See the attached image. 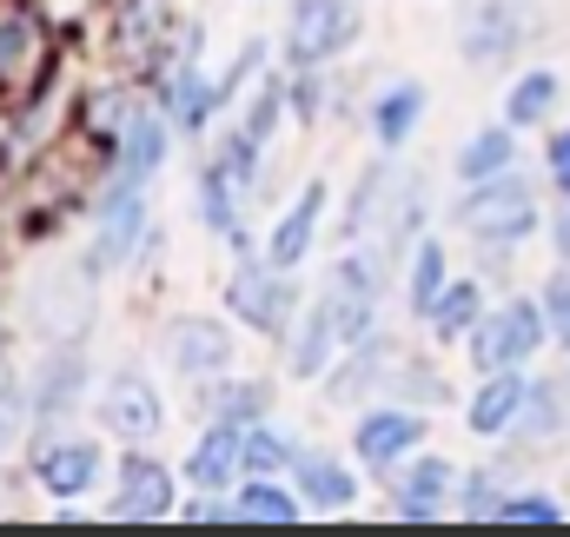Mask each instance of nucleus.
Wrapping results in <instances>:
<instances>
[{
	"mask_svg": "<svg viewBox=\"0 0 570 537\" xmlns=\"http://www.w3.org/2000/svg\"><path fill=\"white\" fill-rule=\"evenodd\" d=\"M464 226L491 246H518L531 226H538V206H531V186L524 179H484L471 199H464Z\"/></svg>",
	"mask_w": 570,
	"mask_h": 537,
	"instance_id": "nucleus-1",
	"label": "nucleus"
},
{
	"mask_svg": "<svg viewBox=\"0 0 570 537\" xmlns=\"http://www.w3.org/2000/svg\"><path fill=\"white\" fill-rule=\"evenodd\" d=\"M352 27H358V13H352L345 0H298V13H292V27H285V53H292L298 67H318V60H332V53L352 40Z\"/></svg>",
	"mask_w": 570,
	"mask_h": 537,
	"instance_id": "nucleus-2",
	"label": "nucleus"
},
{
	"mask_svg": "<svg viewBox=\"0 0 570 537\" xmlns=\"http://www.w3.org/2000/svg\"><path fill=\"white\" fill-rule=\"evenodd\" d=\"M531 352H538V312H531V305H504L498 319L478 325V352H471V359H478L484 372H511V365L531 359Z\"/></svg>",
	"mask_w": 570,
	"mask_h": 537,
	"instance_id": "nucleus-3",
	"label": "nucleus"
},
{
	"mask_svg": "<svg viewBox=\"0 0 570 537\" xmlns=\"http://www.w3.org/2000/svg\"><path fill=\"white\" fill-rule=\"evenodd\" d=\"M166 345H173V365H179L186 379L226 372V359H233V345H226V332H219L213 319H179V325L166 332Z\"/></svg>",
	"mask_w": 570,
	"mask_h": 537,
	"instance_id": "nucleus-4",
	"label": "nucleus"
},
{
	"mask_svg": "<svg viewBox=\"0 0 570 537\" xmlns=\"http://www.w3.org/2000/svg\"><path fill=\"white\" fill-rule=\"evenodd\" d=\"M173 511V478L153 458H127L120 465V518H166Z\"/></svg>",
	"mask_w": 570,
	"mask_h": 537,
	"instance_id": "nucleus-5",
	"label": "nucleus"
},
{
	"mask_svg": "<svg viewBox=\"0 0 570 537\" xmlns=\"http://www.w3.org/2000/svg\"><path fill=\"white\" fill-rule=\"evenodd\" d=\"M100 411H107V424H114L120 438H153V431H159V399H153V385L134 379V372L107 385V404H100Z\"/></svg>",
	"mask_w": 570,
	"mask_h": 537,
	"instance_id": "nucleus-6",
	"label": "nucleus"
},
{
	"mask_svg": "<svg viewBox=\"0 0 570 537\" xmlns=\"http://www.w3.org/2000/svg\"><path fill=\"white\" fill-rule=\"evenodd\" d=\"M233 312H239L246 325H259V332H279L285 312H292V285L266 279V272H239V279H233Z\"/></svg>",
	"mask_w": 570,
	"mask_h": 537,
	"instance_id": "nucleus-7",
	"label": "nucleus"
},
{
	"mask_svg": "<svg viewBox=\"0 0 570 537\" xmlns=\"http://www.w3.org/2000/svg\"><path fill=\"white\" fill-rule=\"evenodd\" d=\"M140 240V186H114V206H107V226L94 240V266H120Z\"/></svg>",
	"mask_w": 570,
	"mask_h": 537,
	"instance_id": "nucleus-8",
	"label": "nucleus"
},
{
	"mask_svg": "<svg viewBox=\"0 0 570 537\" xmlns=\"http://www.w3.org/2000/svg\"><path fill=\"white\" fill-rule=\"evenodd\" d=\"M425 438V424L412 418V411H372L365 424H358V458H372V465H392L399 451H412Z\"/></svg>",
	"mask_w": 570,
	"mask_h": 537,
	"instance_id": "nucleus-9",
	"label": "nucleus"
},
{
	"mask_svg": "<svg viewBox=\"0 0 570 537\" xmlns=\"http://www.w3.org/2000/svg\"><path fill=\"white\" fill-rule=\"evenodd\" d=\"M94 471H100V451L94 445H53L47 458H40V485L53 491V498H80L87 485H94Z\"/></svg>",
	"mask_w": 570,
	"mask_h": 537,
	"instance_id": "nucleus-10",
	"label": "nucleus"
},
{
	"mask_svg": "<svg viewBox=\"0 0 570 537\" xmlns=\"http://www.w3.org/2000/svg\"><path fill=\"white\" fill-rule=\"evenodd\" d=\"M318 213H325V186H305V199H298V206L285 213V219H279V233H273V246H266L279 272L305 260V246H312V226H318Z\"/></svg>",
	"mask_w": 570,
	"mask_h": 537,
	"instance_id": "nucleus-11",
	"label": "nucleus"
},
{
	"mask_svg": "<svg viewBox=\"0 0 570 537\" xmlns=\"http://www.w3.org/2000/svg\"><path fill=\"white\" fill-rule=\"evenodd\" d=\"M233 465H246V438H239L233 424H219V431L193 451V465H186V471H193V485H206V491H213V485H226V478H233Z\"/></svg>",
	"mask_w": 570,
	"mask_h": 537,
	"instance_id": "nucleus-12",
	"label": "nucleus"
},
{
	"mask_svg": "<svg viewBox=\"0 0 570 537\" xmlns=\"http://www.w3.org/2000/svg\"><path fill=\"white\" fill-rule=\"evenodd\" d=\"M511 40H518V20L498 7V0H484L478 13H471V33H464V53L471 60H498V53H511Z\"/></svg>",
	"mask_w": 570,
	"mask_h": 537,
	"instance_id": "nucleus-13",
	"label": "nucleus"
},
{
	"mask_svg": "<svg viewBox=\"0 0 570 537\" xmlns=\"http://www.w3.org/2000/svg\"><path fill=\"white\" fill-rule=\"evenodd\" d=\"M518 404H524V385H518L511 372H491V385L471 404V431H504V424L518 418Z\"/></svg>",
	"mask_w": 570,
	"mask_h": 537,
	"instance_id": "nucleus-14",
	"label": "nucleus"
},
{
	"mask_svg": "<svg viewBox=\"0 0 570 537\" xmlns=\"http://www.w3.org/2000/svg\"><path fill=\"white\" fill-rule=\"evenodd\" d=\"M159 153H166V127L159 120H134L127 127V153H120V186H140L159 166Z\"/></svg>",
	"mask_w": 570,
	"mask_h": 537,
	"instance_id": "nucleus-15",
	"label": "nucleus"
},
{
	"mask_svg": "<svg viewBox=\"0 0 570 537\" xmlns=\"http://www.w3.org/2000/svg\"><path fill=\"white\" fill-rule=\"evenodd\" d=\"M399 491H405V518H431V505L451 491V465H444V458H425V465H412V471L399 478Z\"/></svg>",
	"mask_w": 570,
	"mask_h": 537,
	"instance_id": "nucleus-16",
	"label": "nucleus"
},
{
	"mask_svg": "<svg viewBox=\"0 0 570 537\" xmlns=\"http://www.w3.org/2000/svg\"><path fill=\"white\" fill-rule=\"evenodd\" d=\"M551 107H558V74H524L511 87V107L504 114H511V127H538Z\"/></svg>",
	"mask_w": 570,
	"mask_h": 537,
	"instance_id": "nucleus-17",
	"label": "nucleus"
},
{
	"mask_svg": "<svg viewBox=\"0 0 570 537\" xmlns=\"http://www.w3.org/2000/svg\"><path fill=\"white\" fill-rule=\"evenodd\" d=\"M33 53H40V33H33V20H0V80H20V74H33Z\"/></svg>",
	"mask_w": 570,
	"mask_h": 537,
	"instance_id": "nucleus-18",
	"label": "nucleus"
},
{
	"mask_svg": "<svg viewBox=\"0 0 570 537\" xmlns=\"http://www.w3.org/2000/svg\"><path fill=\"white\" fill-rule=\"evenodd\" d=\"M332 339H345V332H338V319H332V305H318V319L305 325V339H298V352H292V372H298V379H312V372L325 365V352H332Z\"/></svg>",
	"mask_w": 570,
	"mask_h": 537,
	"instance_id": "nucleus-19",
	"label": "nucleus"
},
{
	"mask_svg": "<svg viewBox=\"0 0 570 537\" xmlns=\"http://www.w3.org/2000/svg\"><path fill=\"white\" fill-rule=\"evenodd\" d=\"M298 478H305V491H312L318 505H332V511L358 498V485H352V478H345L338 465H325V458H305V465H298Z\"/></svg>",
	"mask_w": 570,
	"mask_h": 537,
	"instance_id": "nucleus-20",
	"label": "nucleus"
},
{
	"mask_svg": "<svg viewBox=\"0 0 570 537\" xmlns=\"http://www.w3.org/2000/svg\"><path fill=\"white\" fill-rule=\"evenodd\" d=\"M419 107H425V100H419V87H399V94H385V100H379V139H385V146H399V139L412 134Z\"/></svg>",
	"mask_w": 570,
	"mask_h": 537,
	"instance_id": "nucleus-21",
	"label": "nucleus"
},
{
	"mask_svg": "<svg viewBox=\"0 0 570 537\" xmlns=\"http://www.w3.org/2000/svg\"><path fill=\"white\" fill-rule=\"evenodd\" d=\"M504 166H511V139L504 134H478L464 146V159H458L464 179H491V173H504Z\"/></svg>",
	"mask_w": 570,
	"mask_h": 537,
	"instance_id": "nucleus-22",
	"label": "nucleus"
},
{
	"mask_svg": "<svg viewBox=\"0 0 570 537\" xmlns=\"http://www.w3.org/2000/svg\"><path fill=\"white\" fill-rule=\"evenodd\" d=\"M471 319H478V285H451V292L431 305V325H438L444 339H451V332H464Z\"/></svg>",
	"mask_w": 570,
	"mask_h": 537,
	"instance_id": "nucleus-23",
	"label": "nucleus"
},
{
	"mask_svg": "<svg viewBox=\"0 0 570 537\" xmlns=\"http://www.w3.org/2000/svg\"><path fill=\"white\" fill-rule=\"evenodd\" d=\"M239 518H298V511H292V498H285V491L253 485V491H239Z\"/></svg>",
	"mask_w": 570,
	"mask_h": 537,
	"instance_id": "nucleus-24",
	"label": "nucleus"
},
{
	"mask_svg": "<svg viewBox=\"0 0 570 537\" xmlns=\"http://www.w3.org/2000/svg\"><path fill=\"white\" fill-rule=\"evenodd\" d=\"M159 13H166V0H134V7H127V20H120L127 47H146V40L159 33Z\"/></svg>",
	"mask_w": 570,
	"mask_h": 537,
	"instance_id": "nucleus-25",
	"label": "nucleus"
},
{
	"mask_svg": "<svg viewBox=\"0 0 570 537\" xmlns=\"http://www.w3.org/2000/svg\"><path fill=\"white\" fill-rule=\"evenodd\" d=\"M166 107H173V114H179V120H186V127H193V120H199V114H206V87H199V80H193V74H179V80H173V87H166Z\"/></svg>",
	"mask_w": 570,
	"mask_h": 537,
	"instance_id": "nucleus-26",
	"label": "nucleus"
},
{
	"mask_svg": "<svg viewBox=\"0 0 570 537\" xmlns=\"http://www.w3.org/2000/svg\"><path fill=\"white\" fill-rule=\"evenodd\" d=\"M498 518H511V525H551V518H558V505H551V498H511Z\"/></svg>",
	"mask_w": 570,
	"mask_h": 537,
	"instance_id": "nucleus-27",
	"label": "nucleus"
},
{
	"mask_svg": "<svg viewBox=\"0 0 570 537\" xmlns=\"http://www.w3.org/2000/svg\"><path fill=\"white\" fill-rule=\"evenodd\" d=\"M213 411H219L226 424H233V418H253V411H259V385H233V392H219Z\"/></svg>",
	"mask_w": 570,
	"mask_h": 537,
	"instance_id": "nucleus-28",
	"label": "nucleus"
},
{
	"mask_svg": "<svg viewBox=\"0 0 570 537\" xmlns=\"http://www.w3.org/2000/svg\"><path fill=\"white\" fill-rule=\"evenodd\" d=\"M285 458H292V451H285L279 438H246V465H253V471H285Z\"/></svg>",
	"mask_w": 570,
	"mask_h": 537,
	"instance_id": "nucleus-29",
	"label": "nucleus"
},
{
	"mask_svg": "<svg viewBox=\"0 0 570 537\" xmlns=\"http://www.w3.org/2000/svg\"><path fill=\"white\" fill-rule=\"evenodd\" d=\"M438 266H444V253H438V246H425V253H419V312H431V305H438Z\"/></svg>",
	"mask_w": 570,
	"mask_h": 537,
	"instance_id": "nucleus-30",
	"label": "nucleus"
},
{
	"mask_svg": "<svg viewBox=\"0 0 570 537\" xmlns=\"http://www.w3.org/2000/svg\"><path fill=\"white\" fill-rule=\"evenodd\" d=\"M544 299H551V332L570 345V279H551V292H544Z\"/></svg>",
	"mask_w": 570,
	"mask_h": 537,
	"instance_id": "nucleus-31",
	"label": "nucleus"
},
{
	"mask_svg": "<svg viewBox=\"0 0 570 537\" xmlns=\"http://www.w3.org/2000/svg\"><path fill=\"white\" fill-rule=\"evenodd\" d=\"M273 120H279V87H266V94H259V107H253V127H246V139H266V134H273Z\"/></svg>",
	"mask_w": 570,
	"mask_h": 537,
	"instance_id": "nucleus-32",
	"label": "nucleus"
},
{
	"mask_svg": "<svg viewBox=\"0 0 570 537\" xmlns=\"http://www.w3.org/2000/svg\"><path fill=\"white\" fill-rule=\"evenodd\" d=\"M13 431H20V392L0 385V458H7V445H13Z\"/></svg>",
	"mask_w": 570,
	"mask_h": 537,
	"instance_id": "nucleus-33",
	"label": "nucleus"
},
{
	"mask_svg": "<svg viewBox=\"0 0 570 537\" xmlns=\"http://www.w3.org/2000/svg\"><path fill=\"white\" fill-rule=\"evenodd\" d=\"M551 173H558V179L570 186V134L558 139V146H551Z\"/></svg>",
	"mask_w": 570,
	"mask_h": 537,
	"instance_id": "nucleus-34",
	"label": "nucleus"
},
{
	"mask_svg": "<svg viewBox=\"0 0 570 537\" xmlns=\"http://www.w3.org/2000/svg\"><path fill=\"white\" fill-rule=\"evenodd\" d=\"M558 240H564V253H570V206L558 213Z\"/></svg>",
	"mask_w": 570,
	"mask_h": 537,
	"instance_id": "nucleus-35",
	"label": "nucleus"
}]
</instances>
